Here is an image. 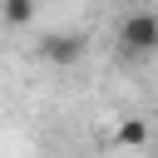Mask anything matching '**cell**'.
Wrapping results in <instances>:
<instances>
[{
    "label": "cell",
    "instance_id": "1",
    "mask_svg": "<svg viewBox=\"0 0 158 158\" xmlns=\"http://www.w3.org/2000/svg\"><path fill=\"white\" fill-rule=\"evenodd\" d=\"M114 40H118V49H123L128 59L158 54V10H128V15L118 20Z\"/></svg>",
    "mask_w": 158,
    "mask_h": 158
},
{
    "label": "cell",
    "instance_id": "2",
    "mask_svg": "<svg viewBox=\"0 0 158 158\" xmlns=\"http://www.w3.org/2000/svg\"><path fill=\"white\" fill-rule=\"evenodd\" d=\"M84 54H89V40H84L79 30H59V35H44V40H40V59H44V64L69 69V64H79Z\"/></svg>",
    "mask_w": 158,
    "mask_h": 158
},
{
    "label": "cell",
    "instance_id": "3",
    "mask_svg": "<svg viewBox=\"0 0 158 158\" xmlns=\"http://www.w3.org/2000/svg\"><path fill=\"white\" fill-rule=\"evenodd\" d=\"M35 15H40V0H0V20L10 30H25Z\"/></svg>",
    "mask_w": 158,
    "mask_h": 158
},
{
    "label": "cell",
    "instance_id": "4",
    "mask_svg": "<svg viewBox=\"0 0 158 158\" xmlns=\"http://www.w3.org/2000/svg\"><path fill=\"white\" fill-rule=\"evenodd\" d=\"M114 143H123V148H138V143H148V123H143V118H118V128H114Z\"/></svg>",
    "mask_w": 158,
    "mask_h": 158
}]
</instances>
